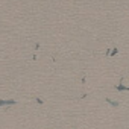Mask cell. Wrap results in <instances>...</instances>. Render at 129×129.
<instances>
[]
</instances>
